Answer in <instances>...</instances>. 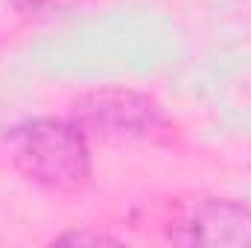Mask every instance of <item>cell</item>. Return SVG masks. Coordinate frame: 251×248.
I'll use <instances>...</instances> for the list:
<instances>
[{"instance_id":"cell-4","label":"cell","mask_w":251,"mask_h":248,"mask_svg":"<svg viewBox=\"0 0 251 248\" xmlns=\"http://www.w3.org/2000/svg\"><path fill=\"white\" fill-rule=\"evenodd\" d=\"M73 0H9V6L18 12V15H26V18H47V15H56L67 9Z\"/></svg>"},{"instance_id":"cell-5","label":"cell","mask_w":251,"mask_h":248,"mask_svg":"<svg viewBox=\"0 0 251 248\" xmlns=\"http://www.w3.org/2000/svg\"><path fill=\"white\" fill-rule=\"evenodd\" d=\"M53 243H62V246H120L117 237H108V234H94V231H64L59 234Z\"/></svg>"},{"instance_id":"cell-1","label":"cell","mask_w":251,"mask_h":248,"mask_svg":"<svg viewBox=\"0 0 251 248\" xmlns=\"http://www.w3.org/2000/svg\"><path fill=\"white\" fill-rule=\"evenodd\" d=\"M15 173L47 193L73 196L94 178L91 137L70 117H32L6 137Z\"/></svg>"},{"instance_id":"cell-2","label":"cell","mask_w":251,"mask_h":248,"mask_svg":"<svg viewBox=\"0 0 251 248\" xmlns=\"http://www.w3.org/2000/svg\"><path fill=\"white\" fill-rule=\"evenodd\" d=\"M70 120L97 140H149L167 128L164 108L134 88H94L70 102Z\"/></svg>"},{"instance_id":"cell-3","label":"cell","mask_w":251,"mask_h":248,"mask_svg":"<svg viewBox=\"0 0 251 248\" xmlns=\"http://www.w3.org/2000/svg\"><path fill=\"white\" fill-rule=\"evenodd\" d=\"M176 246H251V207L237 198H199L167 228Z\"/></svg>"}]
</instances>
